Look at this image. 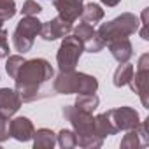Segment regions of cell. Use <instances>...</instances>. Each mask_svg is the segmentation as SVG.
Here are the masks:
<instances>
[{
  "label": "cell",
  "instance_id": "1",
  "mask_svg": "<svg viewBox=\"0 0 149 149\" xmlns=\"http://www.w3.org/2000/svg\"><path fill=\"white\" fill-rule=\"evenodd\" d=\"M54 76V70L51 63L44 58H33L23 63L19 68L18 76L14 77L16 81V91L21 97L23 102H33L40 98L42 95V86L49 83Z\"/></svg>",
  "mask_w": 149,
  "mask_h": 149
},
{
  "label": "cell",
  "instance_id": "2",
  "mask_svg": "<svg viewBox=\"0 0 149 149\" xmlns=\"http://www.w3.org/2000/svg\"><path fill=\"white\" fill-rule=\"evenodd\" d=\"M63 116L70 121L74 126V133L77 137V146L81 147H100L102 146V137L97 132L95 126V118L90 112H84L77 109L76 105H67L63 107Z\"/></svg>",
  "mask_w": 149,
  "mask_h": 149
},
{
  "label": "cell",
  "instance_id": "3",
  "mask_svg": "<svg viewBox=\"0 0 149 149\" xmlns=\"http://www.w3.org/2000/svg\"><path fill=\"white\" fill-rule=\"evenodd\" d=\"M54 93L60 95H72V93H97L98 90V81L93 76L76 70H63L60 72V76L53 83Z\"/></svg>",
  "mask_w": 149,
  "mask_h": 149
},
{
  "label": "cell",
  "instance_id": "4",
  "mask_svg": "<svg viewBox=\"0 0 149 149\" xmlns=\"http://www.w3.org/2000/svg\"><path fill=\"white\" fill-rule=\"evenodd\" d=\"M137 30H139V18L135 14L125 13L109 23H102L97 32L102 37V40L107 44V42L116 40V39H125V37L135 33Z\"/></svg>",
  "mask_w": 149,
  "mask_h": 149
},
{
  "label": "cell",
  "instance_id": "5",
  "mask_svg": "<svg viewBox=\"0 0 149 149\" xmlns=\"http://www.w3.org/2000/svg\"><path fill=\"white\" fill-rule=\"evenodd\" d=\"M40 26L42 23L35 18V16H25L21 18V21L18 23L14 33H13V44L14 49L19 53H26L32 49L35 37L40 33Z\"/></svg>",
  "mask_w": 149,
  "mask_h": 149
},
{
  "label": "cell",
  "instance_id": "6",
  "mask_svg": "<svg viewBox=\"0 0 149 149\" xmlns=\"http://www.w3.org/2000/svg\"><path fill=\"white\" fill-rule=\"evenodd\" d=\"M83 53H84V46L76 35H72V37L65 35L63 40H61V46L58 49V54H56V61H58L60 72L74 70Z\"/></svg>",
  "mask_w": 149,
  "mask_h": 149
},
{
  "label": "cell",
  "instance_id": "7",
  "mask_svg": "<svg viewBox=\"0 0 149 149\" xmlns=\"http://www.w3.org/2000/svg\"><path fill=\"white\" fill-rule=\"evenodd\" d=\"M128 84L140 97L142 105L149 107V100H147V91H149V54H142L140 56L137 72H133V76H132Z\"/></svg>",
  "mask_w": 149,
  "mask_h": 149
},
{
  "label": "cell",
  "instance_id": "8",
  "mask_svg": "<svg viewBox=\"0 0 149 149\" xmlns=\"http://www.w3.org/2000/svg\"><path fill=\"white\" fill-rule=\"evenodd\" d=\"M111 119V123L114 125L116 132H121V130H132L135 128L140 119H139V112L132 107H118V109H111L105 112Z\"/></svg>",
  "mask_w": 149,
  "mask_h": 149
},
{
  "label": "cell",
  "instance_id": "9",
  "mask_svg": "<svg viewBox=\"0 0 149 149\" xmlns=\"http://www.w3.org/2000/svg\"><path fill=\"white\" fill-rule=\"evenodd\" d=\"M74 35H76L83 46H84V51H90V53H98L105 47V42L102 40V37L98 35V32L93 28V25H88V23H81L77 25L76 28H72Z\"/></svg>",
  "mask_w": 149,
  "mask_h": 149
},
{
  "label": "cell",
  "instance_id": "10",
  "mask_svg": "<svg viewBox=\"0 0 149 149\" xmlns=\"http://www.w3.org/2000/svg\"><path fill=\"white\" fill-rule=\"evenodd\" d=\"M70 32H72V23L65 21L60 16H56L54 19H51L47 23H42V26H40V37L44 40H56V39L68 35Z\"/></svg>",
  "mask_w": 149,
  "mask_h": 149
},
{
  "label": "cell",
  "instance_id": "11",
  "mask_svg": "<svg viewBox=\"0 0 149 149\" xmlns=\"http://www.w3.org/2000/svg\"><path fill=\"white\" fill-rule=\"evenodd\" d=\"M53 6L58 11V16L68 23H74L83 11V0H53Z\"/></svg>",
  "mask_w": 149,
  "mask_h": 149
},
{
  "label": "cell",
  "instance_id": "12",
  "mask_svg": "<svg viewBox=\"0 0 149 149\" xmlns=\"http://www.w3.org/2000/svg\"><path fill=\"white\" fill-rule=\"evenodd\" d=\"M33 132H35V128H33V125L28 118L21 116V118H14V119L9 121V135L13 139L19 140V142L30 140L33 137Z\"/></svg>",
  "mask_w": 149,
  "mask_h": 149
},
{
  "label": "cell",
  "instance_id": "13",
  "mask_svg": "<svg viewBox=\"0 0 149 149\" xmlns=\"http://www.w3.org/2000/svg\"><path fill=\"white\" fill-rule=\"evenodd\" d=\"M21 104H23V100L16 90L0 88V112L2 114H6L7 118L14 116L18 112V109L21 107Z\"/></svg>",
  "mask_w": 149,
  "mask_h": 149
},
{
  "label": "cell",
  "instance_id": "14",
  "mask_svg": "<svg viewBox=\"0 0 149 149\" xmlns=\"http://www.w3.org/2000/svg\"><path fill=\"white\" fill-rule=\"evenodd\" d=\"M147 144H149V139H147V123H139L135 128L128 130V133L121 140V147H132V149L146 147Z\"/></svg>",
  "mask_w": 149,
  "mask_h": 149
},
{
  "label": "cell",
  "instance_id": "15",
  "mask_svg": "<svg viewBox=\"0 0 149 149\" xmlns=\"http://www.w3.org/2000/svg\"><path fill=\"white\" fill-rule=\"evenodd\" d=\"M109 51L112 54V58L118 63H126L132 56H133V46L128 40V37L125 39H116L109 42Z\"/></svg>",
  "mask_w": 149,
  "mask_h": 149
},
{
  "label": "cell",
  "instance_id": "16",
  "mask_svg": "<svg viewBox=\"0 0 149 149\" xmlns=\"http://www.w3.org/2000/svg\"><path fill=\"white\" fill-rule=\"evenodd\" d=\"M33 147L35 149H53L56 144V135L54 132L47 130V128H40L37 132H33Z\"/></svg>",
  "mask_w": 149,
  "mask_h": 149
},
{
  "label": "cell",
  "instance_id": "17",
  "mask_svg": "<svg viewBox=\"0 0 149 149\" xmlns=\"http://www.w3.org/2000/svg\"><path fill=\"white\" fill-rule=\"evenodd\" d=\"M81 18H83L84 23L95 26L97 23H100L104 19V9L98 4H93V2L91 4H86L83 7V11H81Z\"/></svg>",
  "mask_w": 149,
  "mask_h": 149
},
{
  "label": "cell",
  "instance_id": "18",
  "mask_svg": "<svg viewBox=\"0 0 149 149\" xmlns=\"http://www.w3.org/2000/svg\"><path fill=\"white\" fill-rule=\"evenodd\" d=\"M133 65H130L128 61L126 63H121L119 67H118V70L114 72V86L116 88H123V86H126L128 83H130V79H132V76H133Z\"/></svg>",
  "mask_w": 149,
  "mask_h": 149
},
{
  "label": "cell",
  "instance_id": "19",
  "mask_svg": "<svg viewBox=\"0 0 149 149\" xmlns=\"http://www.w3.org/2000/svg\"><path fill=\"white\" fill-rule=\"evenodd\" d=\"M98 104H100V100L95 93H81L76 100V107L84 112H90V114L98 107Z\"/></svg>",
  "mask_w": 149,
  "mask_h": 149
},
{
  "label": "cell",
  "instance_id": "20",
  "mask_svg": "<svg viewBox=\"0 0 149 149\" xmlns=\"http://www.w3.org/2000/svg\"><path fill=\"white\" fill-rule=\"evenodd\" d=\"M95 126H97V132H98V135L104 139V137H107V135H114V133H118L116 132V128H114V125L111 123V119H109V116L104 112V114H98L97 118H95Z\"/></svg>",
  "mask_w": 149,
  "mask_h": 149
},
{
  "label": "cell",
  "instance_id": "21",
  "mask_svg": "<svg viewBox=\"0 0 149 149\" xmlns=\"http://www.w3.org/2000/svg\"><path fill=\"white\" fill-rule=\"evenodd\" d=\"M26 60L23 58V56H19V54H13V56H7V63H6V72L9 74V77L11 79H14L16 76H18V72H19V68L23 67V63H25Z\"/></svg>",
  "mask_w": 149,
  "mask_h": 149
},
{
  "label": "cell",
  "instance_id": "22",
  "mask_svg": "<svg viewBox=\"0 0 149 149\" xmlns=\"http://www.w3.org/2000/svg\"><path fill=\"white\" fill-rule=\"evenodd\" d=\"M58 144L63 147V149H70V147H76L77 146V137H76V133H74L72 130H61L60 133H58Z\"/></svg>",
  "mask_w": 149,
  "mask_h": 149
},
{
  "label": "cell",
  "instance_id": "23",
  "mask_svg": "<svg viewBox=\"0 0 149 149\" xmlns=\"http://www.w3.org/2000/svg\"><path fill=\"white\" fill-rule=\"evenodd\" d=\"M16 14V2L14 0H0V21H7Z\"/></svg>",
  "mask_w": 149,
  "mask_h": 149
},
{
  "label": "cell",
  "instance_id": "24",
  "mask_svg": "<svg viewBox=\"0 0 149 149\" xmlns=\"http://www.w3.org/2000/svg\"><path fill=\"white\" fill-rule=\"evenodd\" d=\"M40 11H42V7L35 2V0H26V2L23 4L21 14H23V16H37Z\"/></svg>",
  "mask_w": 149,
  "mask_h": 149
},
{
  "label": "cell",
  "instance_id": "25",
  "mask_svg": "<svg viewBox=\"0 0 149 149\" xmlns=\"http://www.w3.org/2000/svg\"><path fill=\"white\" fill-rule=\"evenodd\" d=\"M9 137H11L9 135V118L0 112V142L7 140Z\"/></svg>",
  "mask_w": 149,
  "mask_h": 149
},
{
  "label": "cell",
  "instance_id": "26",
  "mask_svg": "<svg viewBox=\"0 0 149 149\" xmlns=\"http://www.w3.org/2000/svg\"><path fill=\"white\" fill-rule=\"evenodd\" d=\"M9 56V44H7V32L0 25V58Z\"/></svg>",
  "mask_w": 149,
  "mask_h": 149
},
{
  "label": "cell",
  "instance_id": "27",
  "mask_svg": "<svg viewBox=\"0 0 149 149\" xmlns=\"http://www.w3.org/2000/svg\"><path fill=\"white\" fill-rule=\"evenodd\" d=\"M146 16H147V9H144V13H142V32H140V35H142V39H144V40H147V39H149V35H147V23H146Z\"/></svg>",
  "mask_w": 149,
  "mask_h": 149
},
{
  "label": "cell",
  "instance_id": "28",
  "mask_svg": "<svg viewBox=\"0 0 149 149\" xmlns=\"http://www.w3.org/2000/svg\"><path fill=\"white\" fill-rule=\"evenodd\" d=\"M100 2H102V4H105L107 7H114V6H118V4L121 2V0H100Z\"/></svg>",
  "mask_w": 149,
  "mask_h": 149
},
{
  "label": "cell",
  "instance_id": "29",
  "mask_svg": "<svg viewBox=\"0 0 149 149\" xmlns=\"http://www.w3.org/2000/svg\"><path fill=\"white\" fill-rule=\"evenodd\" d=\"M0 25H2V21H0Z\"/></svg>",
  "mask_w": 149,
  "mask_h": 149
}]
</instances>
